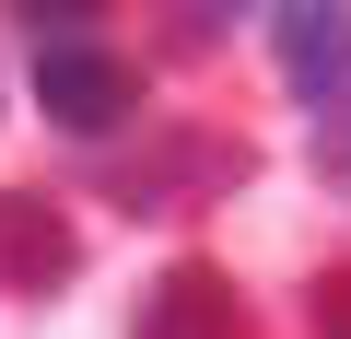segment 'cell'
Masks as SVG:
<instances>
[{"mask_svg": "<svg viewBox=\"0 0 351 339\" xmlns=\"http://www.w3.org/2000/svg\"><path fill=\"white\" fill-rule=\"evenodd\" d=\"M316 176L351 199V94H328V105H316Z\"/></svg>", "mask_w": 351, "mask_h": 339, "instance_id": "5", "label": "cell"}, {"mask_svg": "<svg viewBox=\"0 0 351 339\" xmlns=\"http://www.w3.org/2000/svg\"><path fill=\"white\" fill-rule=\"evenodd\" d=\"M82 269V234L47 188H0V292H59Z\"/></svg>", "mask_w": 351, "mask_h": 339, "instance_id": "2", "label": "cell"}, {"mask_svg": "<svg viewBox=\"0 0 351 339\" xmlns=\"http://www.w3.org/2000/svg\"><path fill=\"white\" fill-rule=\"evenodd\" d=\"M269 47H281V82L304 105L351 94V12H339V0H281V12H269Z\"/></svg>", "mask_w": 351, "mask_h": 339, "instance_id": "4", "label": "cell"}, {"mask_svg": "<svg viewBox=\"0 0 351 339\" xmlns=\"http://www.w3.org/2000/svg\"><path fill=\"white\" fill-rule=\"evenodd\" d=\"M36 105H47V129L106 140V129L141 105V71H129L106 36H71V47H36Z\"/></svg>", "mask_w": 351, "mask_h": 339, "instance_id": "1", "label": "cell"}, {"mask_svg": "<svg viewBox=\"0 0 351 339\" xmlns=\"http://www.w3.org/2000/svg\"><path fill=\"white\" fill-rule=\"evenodd\" d=\"M304 316H316V339H351V258L316 269V304H304Z\"/></svg>", "mask_w": 351, "mask_h": 339, "instance_id": "6", "label": "cell"}, {"mask_svg": "<svg viewBox=\"0 0 351 339\" xmlns=\"http://www.w3.org/2000/svg\"><path fill=\"white\" fill-rule=\"evenodd\" d=\"M129 339H246V304H234V281L211 269V258H176L152 292H141V327Z\"/></svg>", "mask_w": 351, "mask_h": 339, "instance_id": "3", "label": "cell"}]
</instances>
